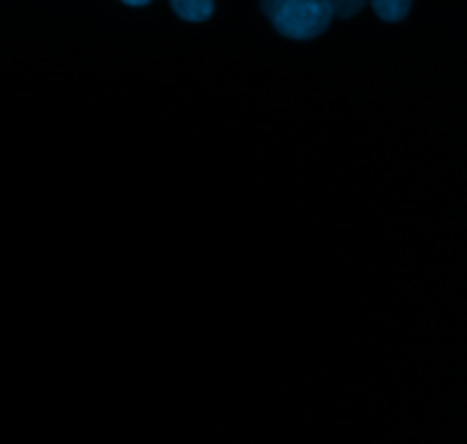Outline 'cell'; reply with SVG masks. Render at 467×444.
<instances>
[{"label":"cell","mask_w":467,"mask_h":444,"mask_svg":"<svg viewBox=\"0 0 467 444\" xmlns=\"http://www.w3.org/2000/svg\"><path fill=\"white\" fill-rule=\"evenodd\" d=\"M263 12L283 36L301 41L322 35L336 14L328 0H274L263 3Z\"/></svg>","instance_id":"obj_1"},{"label":"cell","mask_w":467,"mask_h":444,"mask_svg":"<svg viewBox=\"0 0 467 444\" xmlns=\"http://www.w3.org/2000/svg\"><path fill=\"white\" fill-rule=\"evenodd\" d=\"M171 7L178 16L190 23L208 21L214 12L213 0H173Z\"/></svg>","instance_id":"obj_2"},{"label":"cell","mask_w":467,"mask_h":444,"mask_svg":"<svg viewBox=\"0 0 467 444\" xmlns=\"http://www.w3.org/2000/svg\"><path fill=\"white\" fill-rule=\"evenodd\" d=\"M372 7L377 12V16L388 23L401 21L410 12L409 0H377V3H372Z\"/></svg>","instance_id":"obj_3"},{"label":"cell","mask_w":467,"mask_h":444,"mask_svg":"<svg viewBox=\"0 0 467 444\" xmlns=\"http://www.w3.org/2000/svg\"><path fill=\"white\" fill-rule=\"evenodd\" d=\"M331 5H333V12H336L340 18L354 16V14L363 7V3H360V0H347V3L345 0H340V3H331Z\"/></svg>","instance_id":"obj_4"},{"label":"cell","mask_w":467,"mask_h":444,"mask_svg":"<svg viewBox=\"0 0 467 444\" xmlns=\"http://www.w3.org/2000/svg\"><path fill=\"white\" fill-rule=\"evenodd\" d=\"M126 5H130V7H144V5H149L146 0H128Z\"/></svg>","instance_id":"obj_5"}]
</instances>
